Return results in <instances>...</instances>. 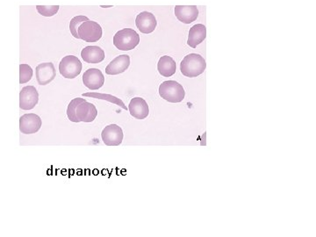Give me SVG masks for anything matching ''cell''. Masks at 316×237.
<instances>
[{
    "label": "cell",
    "mask_w": 316,
    "mask_h": 237,
    "mask_svg": "<svg viewBox=\"0 0 316 237\" xmlns=\"http://www.w3.org/2000/svg\"><path fill=\"white\" fill-rule=\"evenodd\" d=\"M206 62L203 56L199 54H189L185 56L180 63V71L186 78H197L204 73Z\"/></svg>",
    "instance_id": "obj_1"
},
{
    "label": "cell",
    "mask_w": 316,
    "mask_h": 237,
    "mask_svg": "<svg viewBox=\"0 0 316 237\" xmlns=\"http://www.w3.org/2000/svg\"><path fill=\"white\" fill-rule=\"evenodd\" d=\"M140 43V36L132 28H123L114 36V45L121 51L135 49Z\"/></svg>",
    "instance_id": "obj_2"
},
{
    "label": "cell",
    "mask_w": 316,
    "mask_h": 237,
    "mask_svg": "<svg viewBox=\"0 0 316 237\" xmlns=\"http://www.w3.org/2000/svg\"><path fill=\"white\" fill-rule=\"evenodd\" d=\"M160 97L170 103L182 102L186 96V91L180 83L169 80L164 81L159 86Z\"/></svg>",
    "instance_id": "obj_3"
},
{
    "label": "cell",
    "mask_w": 316,
    "mask_h": 237,
    "mask_svg": "<svg viewBox=\"0 0 316 237\" xmlns=\"http://www.w3.org/2000/svg\"><path fill=\"white\" fill-rule=\"evenodd\" d=\"M82 68L80 60L75 55H66L59 63L60 74L68 79H73L80 75Z\"/></svg>",
    "instance_id": "obj_4"
},
{
    "label": "cell",
    "mask_w": 316,
    "mask_h": 237,
    "mask_svg": "<svg viewBox=\"0 0 316 237\" xmlns=\"http://www.w3.org/2000/svg\"><path fill=\"white\" fill-rule=\"evenodd\" d=\"M102 35L101 26L93 20H89L82 23L79 27V38L85 43H97L101 39Z\"/></svg>",
    "instance_id": "obj_5"
},
{
    "label": "cell",
    "mask_w": 316,
    "mask_h": 237,
    "mask_svg": "<svg viewBox=\"0 0 316 237\" xmlns=\"http://www.w3.org/2000/svg\"><path fill=\"white\" fill-rule=\"evenodd\" d=\"M39 102V93L33 85L25 86L20 93V108L22 110H32Z\"/></svg>",
    "instance_id": "obj_6"
},
{
    "label": "cell",
    "mask_w": 316,
    "mask_h": 237,
    "mask_svg": "<svg viewBox=\"0 0 316 237\" xmlns=\"http://www.w3.org/2000/svg\"><path fill=\"white\" fill-rule=\"evenodd\" d=\"M123 131L116 124H111L104 127L101 133L103 143L108 146H119L123 141Z\"/></svg>",
    "instance_id": "obj_7"
},
{
    "label": "cell",
    "mask_w": 316,
    "mask_h": 237,
    "mask_svg": "<svg viewBox=\"0 0 316 237\" xmlns=\"http://www.w3.org/2000/svg\"><path fill=\"white\" fill-rule=\"evenodd\" d=\"M42 125V119L36 114H24L20 118V130L24 134L37 133Z\"/></svg>",
    "instance_id": "obj_8"
},
{
    "label": "cell",
    "mask_w": 316,
    "mask_h": 237,
    "mask_svg": "<svg viewBox=\"0 0 316 237\" xmlns=\"http://www.w3.org/2000/svg\"><path fill=\"white\" fill-rule=\"evenodd\" d=\"M83 83L91 91H97L104 85V77L98 69H88L83 75Z\"/></svg>",
    "instance_id": "obj_9"
},
{
    "label": "cell",
    "mask_w": 316,
    "mask_h": 237,
    "mask_svg": "<svg viewBox=\"0 0 316 237\" xmlns=\"http://www.w3.org/2000/svg\"><path fill=\"white\" fill-rule=\"evenodd\" d=\"M135 25L141 32L149 35L156 29L157 25V19L153 13L144 11L137 15Z\"/></svg>",
    "instance_id": "obj_10"
},
{
    "label": "cell",
    "mask_w": 316,
    "mask_h": 237,
    "mask_svg": "<svg viewBox=\"0 0 316 237\" xmlns=\"http://www.w3.org/2000/svg\"><path fill=\"white\" fill-rule=\"evenodd\" d=\"M36 80L40 85H49L56 77V69L52 62H43L36 69Z\"/></svg>",
    "instance_id": "obj_11"
},
{
    "label": "cell",
    "mask_w": 316,
    "mask_h": 237,
    "mask_svg": "<svg viewBox=\"0 0 316 237\" xmlns=\"http://www.w3.org/2000/svg\"><path fill=\"white\" fill-rule=\"evenodd\" d=\"M128 111L131 116L137 120H144L150 114V108L148 103L143 97H134L132 98L128 105Z\"/></svg>",
    "instance_id": "obj_12"
},
{
    "label": "cell",
    "mask_w": 316,
    "mask_h": 237,
    "mask_svg": "<svg viewBox=\"0 0 316 237\" xmlns=\"http://www.w3.org/2000/svg\"><path fill=\"white\" fill-rule=\"evenodd\" d=\"M174 13L177 19L184 24L192 23L199 17V10L196 6H176Z\"/></svg>",
    "instance_id": "obj_13"
},
{
    "label": "cell",
    "mask_w": 316,
    "mask_h": 237,
    "mask_svg": "<svg viewBox=\"0 0 316 237\" xmlns=\"http://www.w3.org/2000/svg\"><path fill=\"white\" fill-rule=\"evenodd\" d=\"M130 65V56L121 55L114 58L106 68L108 75L115 76L126 72Z\"/></svg>",
    "instance_id": "obj_14"
},
{
    "label": "cell",
    "mask_w": 316,
    "mask_h": 237,
    "mask_svg": "<svg viewBox=\"0 0 316 237\" xmlns=\"http://www.w3.org/2000/svg\"><path fill=\"white\" fill-rule=\"evenodd\" d=\"M98 116V110L94 105L85 101L77 108V118L79 122H92Z\"/></svg>",
    "instance_id": "obj_15"
},
{
    "label": "cell",
    "mask_w": 316,
    "mask_h": 237,
    "mask_svg": "<svg viewBox=\"0 0 316 237\" xmlns=\"http://www.w3.org/2000/svg\"><path fill=\"white\" fill-rule=\"evenodd\" d=\"M82 59L87 63L97 64L104 59V50L98 46H87L81 51Z\"/></svg>",
    "instance_id": "obj_16"
},
{
    "label": "cell",
    "mask_w": 316,
    "mask_h": 237,
    "mask_svg": "<svg viewBox=\"0 0 316 237\" xmlns=\"http://www.w3.org/2000/svg\"><path fill=\"white\" fill-rule=\"evenodd\" d=\"M206 37V27L203 24H196L190 28L187 44L192 49L204 42Z\"/></svg>",
    "instance_id": "obj_17"
},
{
    "label": "cell",
    "mask_w": 316,
    "mask_h": 237,
    "mask_svg": "<svg viewBox=\"0 0 316 237\" xmlns=\"http://www.w3.org/2000/svg\"><path fill=\"white\" fill-rule=\"evenodd\" d=\"M157 71L161 76L164 78H169L176 73V62L173 60L171 56L163 55L158 61L157 63Z\"/></svg>",
    "instance_id": "obj_18"
},
{
    "label": "cell",
    "mask_w": 316,
    "mask_h": 237,
    "mask_svg": "<svg viewBox=\"0 0 316 237\" xmlns=\"http://www.w3.org/2000/svg\"><path fill=\"white\" fill-rule=\"evenodd\" d=\"M83 96L84 97H94V98L107 100L108 102H111V103L117 105V106L121 107V108H123L125 110H128V108L125 106L123 101L120 99V98H118L117 97H114V96L111 94H104V93H98V92H88V93H83Z\"/></svg>",
    "instance_id": "obj_19"
},
{
    "label": "cell",
    "mask_w": 316,
    "mask_h": 237,
    "mask_svg": "<svg viewBox=\"0 0 316 237\" xmlns=\"http://www.w3.org/2000/svg\"><path fill=\"white\" fill-rule=\"evenodd\" d=\"M85 101H86L85 98L76 97L69 102L68 108H67V116H68V120L72 122H76V123L79 122L78 118H77V108L79 107V104H81L82 102H85Z\"/></svg>",
    "instance_id": "obj_20"
},
{
    "label": "cell",
    "mask_w": 316,
    "mask_h": 237,
    "mask_svg": "<svg viewBox=\"0 0 316 237\" xmlns=\"http://www.w3.org/2000/svg\"><path fill=\"white\" fill-rule=\"evenodd\" d=\"M87 20H89L88 18L86 16H83V15H79V16L72 18L71 22H69V31L76 39H80L79 36V27L82 23L85 22Z\"/></svg>",
    "instance_id": "obj_21"
},
{
    "label": "cell",
    "mask_w": 316,
    "mask_h": 237,
    "mask_svg": "<svg viewBox=\"0 0 316 237\" xmlns=\"http://www.w3.org/2000/svg\"><path fill=\"white\" fill-rule=\"evenodd\" d=\"M33 69L31 66L26 63H21L20 65V84H26L33 78Z\"/></svg>",
    "instance_id": "obj_22"
},
{
    "label": "cell",
    "mask_w": 316,
    "mask_h": 237,
    "mask_svg": "<svg viewBox=\"0 0 316 237\" xmlns=\"http://www.w3.org/2000/svg\"><path fill=\"white\" fill-rule=\"evenodd\" d=\"M36 10L42 16H55L58 13L59 6H36Z\"/></svg>",
    "instance_id": "obj_23"
}]
</instances>
